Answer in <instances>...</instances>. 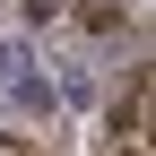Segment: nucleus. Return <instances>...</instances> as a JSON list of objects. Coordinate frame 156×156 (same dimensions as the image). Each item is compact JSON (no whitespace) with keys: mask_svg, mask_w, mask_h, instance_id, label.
<instances>
[{"mask_svg":"<svg viewBox=\"0 0 156 156\" xmlns=\"http://www.w3.org/2000/svg\"><path fill=\"white\" fill-rule=\"evenodd\" d=\"M9 95H17V113H52V87H44L35 69H17V78H9Z\"/></svg>","mask_w":156,"mask_h":156,"instance_id":"obj_1","label":"nucleus"}]
</instances>
